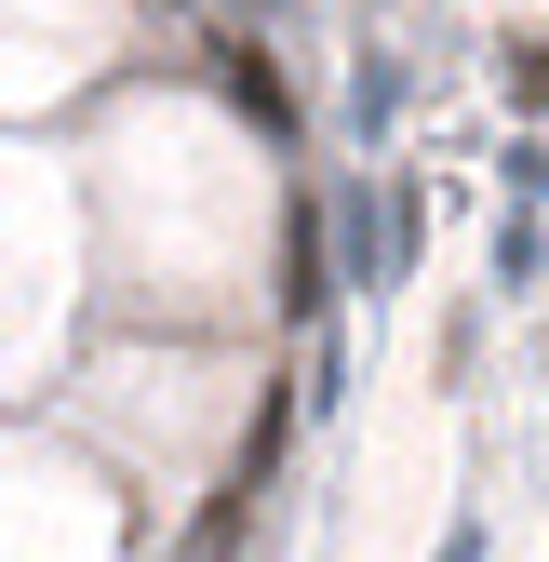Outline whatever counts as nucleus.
Wrapping results in <instances>:
<instances>
[{"mask_svg": "<svg viewBox=\"0 0 549 562\" xmlns=\"http://www.w3.org/2000/svg\"><path fill=\"white\" fill-rule=\"evenodd\" d=\"M228 108L255 121V134H282L295 108H282V81H268V54H228Z\"/></svg>", "mask_w": 549, "mask_h": 562, "instance_id": "f257e3e1", "label": "nucleus"}, {"mask_svg": "<svg viewBox=\"0 0 549 562\" xmlns=\"http://www.w3.org/2000/svg\"><path fill=\"white\" fill-rule=\"evenodd\" d=\"M282 308H322V228L309 215L282 228Z\"/></svg>", "mask_w": 549, "mask_h": 562, "instance_id": "f03ea898", "label": "nucleus"}, {"mask_svg": "<svg viewBox=\"0 0 549 562\" xmlns=\"http://www.w3.org/2000/svg\"><path fill=\"white\" fill-rule=\"evenodd\" d=\"M509 108H523V121H549V27L509 54Z\"/></svg>", "mask_w": 549, "mask_h": 562, "instance_id": "7ed1b4c3", "label": "nucleus"}, {"mask_svg": "<svg viewBox=\"0 0 549 562\" xmlns=\"http://www.w3.org/2000/svg\"><path fill=\"white\" fill-rule=\"evenodd\" d=\"M389 108H402V81H389V67H376V54H362V81H349V121H362V134H376V121H389Z\"/></svg>", "mask_w": 549, "mask_h": 562, "instance_id": "20e7f679", "label": "nucleus"}]
</instances>
